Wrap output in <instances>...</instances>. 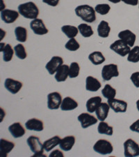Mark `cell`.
<instances>
[{
	"label": "cell",
	"mask_w": 139,
	"mask_h": 157,
	"mask_svg": "<svg viewBox=\"0 0 139 157\" xmlns=\"http://www.w3.org/2000/svg\"><path fill=\"white\" fill-rule=\"evenodd\" d=\"M17 9H18L19 13L27 19H36L40 12L37 5L33 2L20 4L17 7Z\"/></svg>",
	"instance_id": "6da1fadb"
},
{
	"label": "cell",
	"mask_w": 139,
	"mask_h": 157,
	"mask_svg": "<svg viewBox=\"0 0 139 157\" xmlns=\"http://www.w3.org/2000/svg\"><path fill=\"white\" fill-rule=\"evenodd\" d=\"M75 13L84 22L92 23L96 20L95 10L87 4L78 6L75 9Z\"/></svg>",
	"instance_id": "7a4b0ae2"
},
{
	"label": "cell",
	"mask_w": 139,
	"mask_h": 157,
	"mask_svg": "<svg viewBox=\"0 0 139 157\" xmlns=\"http://www.w3.org/2000/svg\"><path fill=\"white\" fill-rule=\"evenodd\" d=\"M27 145H29L30 149H31V151L34 154L33 155V157L45 156L43 154L45 150L43 147V144H42L38 137L34 136H29L27 138Z\"/></svg>",
	"instance_id": "3957f363"
},
{
	"label": "cell",
	"mask_w": 139,
	"mask_h": 157,
	"mask_svg": "<svg viewBox=\"0 0 139 157\" xmlns=\"http://www.w3.org/2000/svg\"><path fill=\"white\" fill-rule=\"evenodd\" d=\"M124 155L125 157L139 156V145L133 139L129 138L124 143Z\"/></svg>",
	"instance_id": "277c9868"
},
{
	"label": "cell",
	"mask_w": 139,
	"mask_h": 157,
	"mask_svg": "<svg viewBox=\"0 0 139 157\" xmlns=\"http://www.w3.org/2000/svg\"><path fill=\"white\" fill-rule=\"evenodd\" d=\"M93 149L98 154H102V155H107L113 152V147L112 144L108 140L105 139H100L96 142L93 146Z\"/></svg>",
	"instance_id": "5b68a950"
},
{
	"label": "cell",
	"mask_w": 139,
	"mask_h": 157,
	"mask_svg": "<svg viewBox=\"0 0 139 157\" xmlns=\"http://www.w3.org/2000/svg\"><path fill=\"white\" fill-rule=\"evenodd\" d=\"M119 76L118 65L110 64L104 65L102 69V77L104 81L110 80L113 77Z\"/></svg>",
	"instance_id": "8992f818"
},
{
	"label": "cell",
	"mask_w": 139,
	"mask_h": 157,
	"mask_svg": "<svg viewBox=\"0 0 139 157\" xmlns=\"http://www.w3.org/2000/svg\"><path fill=\"white\" fill-rule=\"evenodd\" d=\"M110 49L121 57H125L131 50V47L126 44L122 40H117L110 45Z\"/></svg>",
	"instance_id": "52a82bcc"
},
{
	"label": "cell",
	"mask_w": 139,
	"mask_h": 157,
	"mask_svg": "<svg viewBox=\"0 0 139 157\" xmlns=\"http://www.w3.org/2000/svg\"><path fill=\"white\" fill-rule=\"evenodd\" d=\"M62 101L60 93L57 92L49 93L47 95V107L50 110H57L60 108Z\"/></svg>",
	"instance_id": "ba28073f"
},
{
	"label": "cell",
	"mask_w": 139,
	"mask_h": 157,
	"mask_svg": "<svg viewBox=\"0 0 139 157\" xmlns=\"http://www.w3.org/2000/svg\"><path fill=\"white\" fill-rule=\"evenodd\" d=\"M30 27L36 35H44L49 32V30L45 26L43 20L42 19L36 18L30 22Z\"/></svg>",
	"instance_id": "9c48e42d"
},
{
	"label": "cell",
	"mask_w": 139,
	"mask_h": 157,
	"mask_svg": "<svg viewBox=\"0 0 139 157\" xmlns=\"http://www.w3.org/2000/svg\"><path fill=\"white\" fill-rule=\"evenodd\" d=\"M78 121L81 123L83 128H87L92 125H95L97 122V118L89 113H83L78 116Z\"/></svg>",
	"instance_id": "30bf717a"
},
{
	"label": "cell",
	"mask_w": 139,
	"mask_h": 157,
	"mask_svg": "<svg viewBox=\"0 0 139 157\" xmlns=\"http://www.w3.org/2000/svg\"><path fill=\"white\" fill-rule=\"evenodd\" d=\"M108 104L115 113H125L127 110V103L123 100L111 98L108 99Z\"/></svg>",
	"instance_id": "8fae6325"
},
{
	"label": "cell",
	"mask_w": 139,
	"mask_h": 157,
	"mask_svg": "<svg viewBox=\"0 0 139 157\" xmlns=\"http://www.w3.org/2000/svg\"><path fill=\"white\" fill-rule=\"evenodd\" d=\"M63 64H64V59L62 57L54 56L49 61V62H47V64L45 66V68L50 75H53L57 72L58 69Z\"/></svg>",
	"instance_id": "7c38bea8"
},
{
	"label": "cell",
	"mask_w": 139,
	"mask_h": 157,
	"mask_svg": "<svg viewBox=\"0 0 139 157\" xmlns=\"http://www.w3.org/2000/svg\"><path fill=\"white\" fill-rule=\"evenodd\" d=\"M23 84L20 81L16 80L13 78H6L4 82V87L13 94L18 93L21 90Z\"/></svg>",
	"instance_id": "4fadbf2b"
},
{
	"label": "cell",
	"mask_w": 139,
	"mask_h": 157,
	"mask_svg": "<svg viewBox=\"0 0 139 157\" xmlns=\"http://www.w3.org/2000/svg\"><path fill=\"white\" fill-rule=\"evenodd\" d=\"M19 12L11 9H4L1 11V19L5 23L11 24L19 17Z\"/></svg>",
	"instance_id": "5bb4252c"
},
{
	"label": "cell",
	"mask_w": 139,
	"mask_h": 157,
	"mask_svg": "<svg viewBox=\"0 0 139 157\" xmlns=\"http://www.w3.org/2000/svg\"><path fill=\"white\" fill-rule=\"evenodd\" d=\"M118 38L127 44L129 46L133 47L135 44L136 36L134 33H133L129 29H125L121 31L118 34Z\"/></svg>",
	"instance_id": "9a60e30c"
},
{
	"label": "cell",
	"mask_w": 139,
	"mask_h": 157,
	"mask_svg": "<svg viewBox=\"0 0 139 157\" xmlns=\"http://www.w3.org/2000/svg\"><path fill=\"white\" fill-rule=\"evenodd\" d=\"M25 127L29 131H42L44 129L43 121L37 118H32L25 123Z\"/></svg>",
	"instance_id": "2e32d148"
},
{
	"label": "cell",
	"mask_w": 139,
	"mask_h": 157,
	"mask_svg": "<svg viewBox=\"0 0 139 157\" xmlns=\"http://www.w3.org/2000/svg\"><path fill=\"white\" fill-rule=\"evenodd\" d=\"M15 147V143L6 139L0 140V155L1 157H6Z\"/></svg>",
	"instance_id": "e0dca14e"
},
{
	"label": "cell",
	"mask_w": 139,
	"mask_h": 157,
	"mask_svg": "<svg viewBox=\"0 0 139 157\" xmlns=\"http://www.w3.org/2000/svg\"><path fill=\"white\" fill-rule=\"evenodd\" d=\"M9 131L12 136L15 138H19L23 136L26 133L24 128L22 126L21 123L16 122L13 124L9 127Z\"/></svg>",
	"instance_id": "ac0fdd59"
},
{
	"label": "cell",
	"mask_w": 139,
	"mask_h": 157,
	"mask_svg": "<svg viewBox=\"0 0 139 157\" xmlns=\"http://www.w3.org/2000/svg\"><path fill=\"white\" fill-rule=\"evenodd\" d=\"M69 68L70 67L67 64H63L58 69L55 74V79L57 82H64L67 80L69 76Z\"/></svg>",
	"instance_id": "d6986e66"
},
{
	"label": "cell",
	"mask_w": 139,
	"mask_h": 157,
	"mask_svg": "<svg viewBox=\"0 0 139 157\" xmlns=\"http://www.w3.org/2000/svg\"><path fill=\"white\" fill-rule=\"evenodd\" d=\"M110 108V106L108 103H101L95 111L98 120H100V121H104L108 117Z\"/></svg>",
	"instance_id": "ffe728a7"
},
{
	"label": "cell",
	"mask_w": 139,
	"mask_h": 157,
	"mask_svg": "<svg viewBox=\"0 0 139 157\" xmlns=\"http://www.w3.org/2000/svg\"><path fill=\"white\" fill-rule=\"evenodd\" d=\"M101 87V82L97 78L89 75L86 79V89L89 92H97Z\"/></svg>",
	"instance_id": "44dd1931"
},
{
	"label": "cell",
	"mask_w": 139,
	"mask_h": 157,
	"mask_svg": "<svg viewBox=\"0 0 139 157\" xmlns=\"http://www.w3.org/2000/svg\"><path fill=\"white\" fill-rule=\"evenodd\" d=\"M75 137L73 136H66V137L61 139L59 144L60 148L64 151H68L71 150L73 146L75 144Z\"/></svg>",
	"instance_id": "7402d4cb"
},
{
	"label": "cell",
	"mask_w": 139,
	"mask_h": 157,
	"mask_svg": "<svg viewBox=\"0 0 139 157\" xmlns=\"http://www.w3.org/2000/svg\"><path fill=\"white\" fill-rule=\"evenodd\" d=\"M78 107V103L75 99L71 97H65L62 101L60 109L63 111H69L73 110Z\"/></svg>",
	"instance_id": "603a6c76"
},
{
	"label": "cell",
	"mask_w": 139,
	"mask_h": 157,
	"mask_svg": "<svg viewBox=\"0 0 139 157\" xmlns=\"http://www.w3.org/2000/svg\"><path fill=\"white\" fill-rule=\"evenodd\" d=\"M101 103H102V98L100 97H95L89 98L86 104L87 111L90 113L95 112Z\"/></svg>",
	"instance_id": "cb8c5ba5"
},
{
	"label": "cell",
	"mask_w": 139,
	"mask_h": 157,
	"mask_svg": "<svg viewBox=\"0 0 139 157\" xmlns=\"http://www.w3.org/2000/svg\"><path fill=\"white\" fill-rule=\"evenodd\" d=\"M98 36L101 38H107L109 36L111 27L108 22L105 20H102L97 27Z\"/></svg>",
	"instance_id": "d4e9b609"
},
{
	"label": "cell",
	"mask_w": 139,
	"mask_h": 157,
	"mask_svg": "<svg viewBox=\"0 0 139 157\" xmlns=\"http://www.w3.org/2000/svg\"><path fill=\"white\" fill-rule=\"evenodd\" d=\"M60 140H61V138L58 136H55L54 137L48 139L43 143L44 149L46 151H50L56 146L59 145Z\"/></svg>",
	"instance_id": "484cf974"
},
{
	"label": "cell",
	"mask_w": 139,
	"mask_h": 157,
	"mask_svg": "<svg viewBox=\"0 0 139 157\" xmlns=\"http://www.w3.org/2000/svg\"><path fill=\"white\" fill-rule=\"evenodd\" d=\"M88 59L94 65H100L105 62V57L100 51H95L90 53L88 56Z\"/></svg>",
	"instance_id": "4316f807"
},
{
	"label": "cell",
	"mask_w": 139,
	"mask_h": 157,
	"mask_svg": "<svg viewBox=\"0 0 139 157\" xmlns=\"http://www.w3.org/2000/svg\"><path fill=\"white\" fill-rule=\"evenodd\" d=\"M61 31L69 39H73L77 36L79 29L72 25H64L61 27Z\"/></svg>",
	"instance_id": "83f0119b"
},
{
	"label": "cell",
	"mask_w": 139,
	"mask_h": 157,
	"mask_svg": "<svg viewBox=\"0 0 139 157\" xmlns=\"http://www.w3.org/2000/svg\"><path fill=\"white\" fill-rule=\"evenodd\" d=\"M15 34H16V40L17 41L24 43L27 41V29L25 27L19 26L15 29Z\"/></svg>",
	"instance_id": "f1b7e54d"
},
{
	"label": "cell",
	"mask_w": 139,
	"mask_h": 157,
	"mask_svg": "<svg viewBox=\"0 0 139 157\" xmlns=\"http://www.w3.org/2000/svg\"><path fill=\"white\" fill-rule=\"evenodd\" d=\"M97 131L100 134H104L107 136H112L113 133V128L104 121L100 122L97 127Z\"/></svg>",
	"instance_id": "f546056e"
},
{
	"label": "cell",
	"mask_w": 139,
	"mask_h": 157,
	"mask_svg": "<svg viewBox=\"0 0 139 157\" xmlns=\"http://www.w3.org/2000/svg\"><path fill=\"white\" fill-rule=\"evenodd\" d=\"M77 28L79 29L80 34L85 38L90 37L94 34V31H93L92 27L86 23L80 24Z\"/></svg>",
	"instance_id": "4dcf8cb0"
},
{
	"label": "cell",
	"mask_w": 139,
	"mask_h": 157,
	"mask_svg": "<svg viewBox=\"0 0 139 157\" xmlns=\"http://www.w3.org/2000/svg\"><path fill=\"white\" fill-rule=\"evenodd\" d=\"M15 50L13 49L11 44H6L4 48L1 50V52H3V60L6 62H9L13 59Z\"/></svg>",
	"instance_id": "1f68e13d"
},
{
	"label": "cell",
	"mask_w": 139,
	"mask_h": 157,
	"mask_svg": "<svg viewBox=\"0 0 139 157\" xmlns=\"http://www.w3.org/2000/svg\"><path fill=\"white\" fill-rule=\"evenodd\" d=\"M102 94L104 97L107 99L114 98L116 95V90L111 85L107 84L102 90Z\"/></svg>",
	"instance_id": "d6a6232c"
},
{
	"label": "cell",
	"mask_w": 139,
	"mask_h": 157,
	"mask_svg": "<svg viewBox=\"0 0 139 157\" xmlns=\"http://www.w3.org/2000/svg\"><path fill=\"white\" fill-rule=\"evenodd\" d=\"M127 61L131 63H138L139 62V46H134L129 52Z\"/></svg>",
	"instance_id": "836d02e7"
},
{
	"label": "cell",
	"mask_w": 139,
	"mask_h": 157,
	"mask_svg": "<svg viewBox=\"0 0 139 157\" xmlns=\"http://www.w3.org/2000/svg\"><path fill=\"white\" fill-rule=\"evenodd\" d=\"M14 50L17 57L19 58L20 59H24L27 58V53L26 52V49L22 44H19L16 45L14 47Z\"/></svg>",
	"instance_id": "e575fe53"
},
{
	"label": "cell",
	"mask_w": 139,
	"mask_h": 157,
	"mask_svg": "<svg viewBox=\"0 0 139 157\" xmlns=\"http://www.w3.org/2000/svg\"><path fill=\"white\" fill-rule=\"evenodd\" d=\"M80 67L77 62H72L69 68V77L70 78H77L79 75Z\"/></svg>",
	"instance_id": "d590c367"
},
{
	"label": "cell",
	"mask_w": 139,
	"mask_h": 157,
	"mask_svg": "<svg viewBox=\"0 0 139 157\" xmlns=\"http://www.w3.org/2000/svg\"><path fill=\"white\" fill-rule=\"evenodd\" d=\"M95 10V12L97 13L102 15V16H104L110 11L111 6L107 4H100L96 5Z\"/></svg>",
	"instance_id": "8d00e7d4"
},
{
	"label": "cell",
	"mask_w": 139,
	"mask_h": 157,
	"mask_svg": "<svg viewBox=\"0 0 139 157\" xmlns=\"http://www.w3.org/2000/svg\"><path fill=\"white\" fill-rule=\"evenodd\" d=\"M65 48L70 51H77V50L79 49L80 45L77 40L75 38L73 39H70V40L65 44Z\"/></svg>",
	"instance_id": "74e56055"
},
{
	"label": "cell",
	"mask_w": 139,
	"mask_h": 157,
	"mask_svg": "<svg viewBox=\"0 0 139 157\" xmlns=\"http://www.w3.org/2000/svg\"><path fill=\"white\" fill-rule=\"evenodd\" d=\"M130 79L136 87L139 88V71L134 72L131 74Z\"/></svg>",
	"instance_id": "f35d334b"
},
{
	"label": "cell",
	"mask_w": 139,
	"mask_h": 157,
	"mask_svg": "<svg viewBox=\"0 0 139 157\" xmlns=\"http://www.w3.org/2000/svg\"><path fill=\"white\" fill-rule=\"evenodd\" d=\"M130 128L131 131H134V132L139 133V119L136 121H134V122L130 126Z\"/></svg>",
	"instance_id": "ab89813d"
},
{
	"label": "cell",
	"mask_w": 139,
	"mask_h": 157,
	"mask_svg": "<svg viewBox=\"0 0 139 157\" xmlns=\"http://www.w3.org/2000/svg\"><path fill=\"white\" fill-rule=\"evenodd\" d=\"M59 1L60 0H42V2L51 6L55 7L59 4Z\"/></svg>",
	"instance_id": "60d3db41"
},
{
	"label": "cell",
	"mask_w": 139,
	"mask_h": 157,
	"mask_svg": "<svg viewBox=\"0 0 139 157\" xmlns=\"http://www.w3.org/2000/svg\"><path fill=\"white\" fill-rule=\"evenodd\" d=\"M49 157H59V156L64 157V154L62 151L59 150V149H55V150L53 151L52 152L49 154Z\"/></svg>",
	"instance_id": "b9f144b4"
},
{
	"label": "cell",
	"mask_w": 139,
	"mask_h": 157,
	"mask_svg": "<svg viewBox=\"0 0 139 157\" xmlns=\"http://www.w3.org/2000/svg\"><path fill=\"white\" fill-rule=\"evenodd\" d=\"M122 2L127 5H131V6H135L138 4L139 0H122Z\"/></svg>",
	"instance_id": "7bdbcfd3"
},
{
	"label": "cell",
	"mask_w": 139,
	"mask_h": 157,
	"mask_svg": "<svg viewBox=\"0 0 139 157\" xmlns=\"http://www.w3.org/2000/svg\"><path fill=\"white\" fill-rule=\"evenodd\" d=\"M108 1H109L110 2H111V3H113V4H118L122 1V0H108Z\"/></svg>",
	"instance_id": "ee69618b"
},
{
	"label": "cell",
	"mask_w": 139,
	"mask_h": 157,
	"mask_svg": "<svg viewBox=\"0 0 139 157\" xmlns=\"http://www.w3.org/2000/svg\"><path fill=\"white\" fill-rule=\"evenodd\" d=\"M136 108H137L138 112H139V99L136 101Z\"/></svg>",
	"instance_id": "f6af8a7d"
},
{
	"label": "cell",
	"mask_w": 139,
	"mask_h": 157,
	"mask_svg": "<svg viewBox=\"0 0 139 157\" xmlns=\"http://www.w3.org/2000/svg\"><path fill=\"white\" fill-rule=\"evenodd\" d=\"M138 8H139V2H138Z\"/></svg>",
	"instance_id": "bcb514c9"
}]
</instances>
